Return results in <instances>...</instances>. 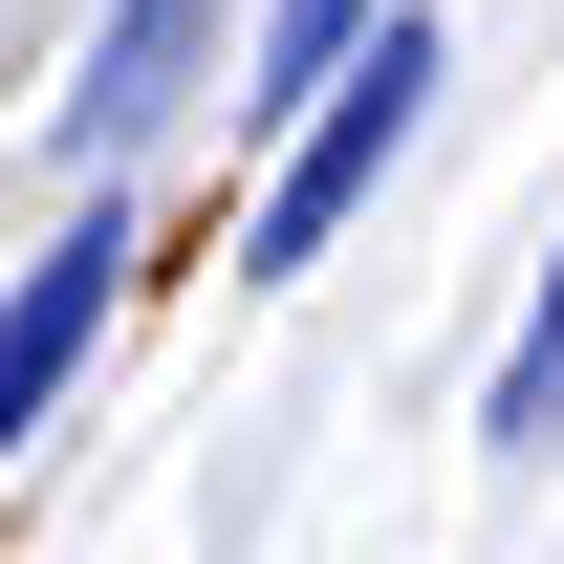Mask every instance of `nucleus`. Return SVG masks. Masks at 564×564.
<instances>
[{
    "label": "nucleus",
    "instance_id": "f257e3e1",
    "mask_svg": "<svg viewBox=\"0 0 564 564\" xmlns=\"http://www.w3.org/2000/svg\"><path fill=\"white\" fill-rule=\"evenodd\" d=\"M413 109H434V22L391 0V22H369L348 66H326L304 109H282V152H261V217H239V282H304V261H326V239H348V217L391 196Z\"/></svg>",
    "mask_w": 564,
    "mask_h": 564
},
{
    "label": "nucleus",
    "instance_id": "f03ea898",
    "mask_svg": "<svg viewBox=\"0 0 564 564\" xmlns=\"http://www.w3.org/2000/svg\"><path fill=\"white\" fill-rule=\"evenodd\" d=\"M109 304H131V217L87 196V217H66V239H44V261L0 282V478H22V434L66 413V369H87V348H109Z\"/></svg>",
    "mask_w": 564,
    "mask_h": 564
},
{
    "label": "nucleus",
    "instance_id": "7ed1b4c3",
    "mask_svg": "<svg viewBox=\"0 0 564 564\" xmlns=\"http://www.w3.org/2000/svg\"><path fill=\"white\" fill-rule=\"evenodd\" d=\"M217 22H239V0H109V22H87V87H66V131H87V152H152L174 109H196Z\"/></svg>",
    "mask_w": 564,
    "mask_h": 564
},
{
    "label": "nucleus",
    "instance_id": "20e7f679",
    "mask_svg": "<svg viewBox=\"0 0 564 564\" xmlns=\"http://www.w3.org/2000/svg\"><path fill=\"white\" fill-rule=\"evenodd\" d=\"M369 22H391V0H261V44H239V66H261V87H217V109H304V87L348 66Z\"/></svg>",
    "mask_w": 564,
    "mask_h": 564
},
{
    "label": "nucleus",
    "instance_id": "39448f33",
    "mask_svg": "<svg viewBox=\"0 0 564 564\" xmlns=\"http://www.w3.org/2000/svg\"><path fill=\"white\" fill-rule=\"evenodd\" d=\"M478 434H499V456H564V261H543V304H521V348H499Z\"/></svg>",
    "mask_w": 564,
    "mask_h": 564
}]
</instances>
